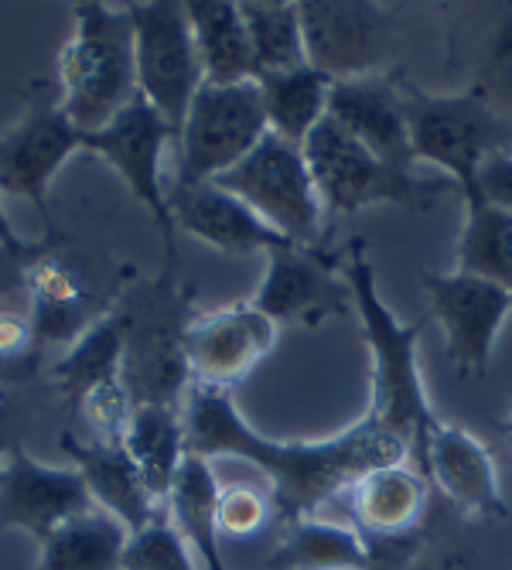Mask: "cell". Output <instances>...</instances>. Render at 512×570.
<instances>
[{"label":"cell","mask_w":512,"mask_h":570,"mask_svg":"<svg viewBox=\"0 0 512 570\" xmlns=\"http://www.w3.org/2000/svg\"><path fill=\"white\" fill-rule=\"evenodd\" d=\"M124 325V390L134 406H181L188 396V358H185V304L171 284L161 277L134 291L120 307Z\"/></svg>","instance_id":"cell-4"},{"label":"cell","mask_w":512,"mask_h":570,"mask_svg":"<svg viewBox=\"0 0 512 570\" xmlns=\"http://www.w3.org/2000/svg\"><path fill=\"white\" fill-rule=\"evenodd\" d=\"M168 209H171L175 229L209 243L229 256L274 253V249L294 246L256 216L246 202H239L216 181L168 185Z\"/></svg>","instance_id":"cell-18"},{"label":"cell","mask_w":512,"mask_h":570,"mask_svg":"<svg viewBox=\"0 0 512 570\" xmlns=\"http://www.w3.org/2000/svg\"><path fill=\"white\" fill-rule=\"evenodd\" d=\"M403 110L414 161H427L451 175L465 198L475 191L479 168L495 154H505L512 144V124L489 107L479 89L461 96H427L406 89Z\"/></svg>","instance_id":"cell-5"},{"label":"cell","mask_w":512,"mask_h":570,"mask_svg":"<svg viewBox=\"0 0 512 570\" xmlns=\"http://www.w3.org/2000/svg\"><path fill=\"white\" fill-rule=\"evenodd\" d=\"M124 448L134 458L137 472L144 475L154 499L165 505L178 464L188 454L181 406H154V403L134 406Z\"/></svg>","instance_id":"cell-27"},{"label":"cell","mask_w":512,"mask_h":570,"mask_svg":"<svg viewBox=\"0 0 512 570\" xmlns=\"http://www.w3.org/2000/svg\"><path fill=\"white\" fill-rule=\"evenodd\" d=\"M489 202L495 209H505L512 213V154H495L489 158L482 168H479V178H475V191L465 198V202Z\"/></svg>","instance_id":"cell-35"},{"label":"cell","mask_w":512,"mask_h":570,"mask_svg":"<svg viewBox=\"0 0 512 570\" xmlns=\"http://www.w3.org/2000/svg\"><path fill=\"white\" fill-rule=\"evenodd\" d=\"M219 479L213 461L188 451L175 472V482L165 499L168 523L188 543L201 570H226L223 560V533H219Z\"/></svg>","instance_id":"cell-23"},{"label":"cell","mask_w":512,"mask_h":570,"mask_svg":"<svg viewBox=\"0 0 512 570\" xmlns=\"http://www.w3.org/2000/svg\"><path fill=\"white\" fill-rule=\"evenodd\" d=\"M76 31L59 56L62 110L79 134L107 127L137 99L134 21L127 8L76 4Z\"/></svg>","instance_id":"cell-3"},{"label":"cell","mask_w":512,"mask_h":570,"mask_svg":"<svg viewBox=\"0 0 512 570\" xmlns=\"http://www.w3.org/2000/svg\"><path fill=\"white\" fill-rule=\"evenodd\" d=\"M0 246L4 249H14V253H31L38 243H24V239H18V233H14V226H11V219H8V213H4V202H0Z\"/></svg>","instance_id":"cell-38"},{"label":"cell","mask_w":512,"mask_h":570,"mask_svg":"<svg viewBox=\"0 0 512 570\" xmlns=\"http://www.w3.org/2000/svg\"><path fill=\"white\" fill-rule=\"evenodd\" d=\"M48 380L69 406H79L99 390L124 386V325L117 311L102 315L82 338H76L48 370Z\"/></svg>","instance_id":"cell-25"},{"label":"cell","mask_w":512,"mask_h":570,"mask_svg":"<svg viewBox=\"0 0 512 570\" xmlns=\"http://www.w3.org/2000/svg\"><path fill=\"white\" fill-rule=\"evenodd\" d=\"M0 383H8V386H11V383H14V380H11V373H8V370H4V366H0Z\"/></svg>","instance_id":"cell-39"},{"label":"cell","mask_w":512,"mask_h":570,"mask_svg":"<svg viewBox=\"0 0 512 570\" xmlns=\"http://www.w3.org/2000/svg\"><path fill=\"white\" fill-rule=\"evenodd\" d=\"M127 530L102 509H86L45 543L35 570H120Z\"/></svg>","instance_id":"cell-28"},{"label":"cell","mask_w":512,"mask_h":570,"mask_svg":"<svg viewBox=\"0 0 512 570\" xmlns=\"http://www.w3.org/2000/svg\"><path fill=\"white\" fill-rule=\"evenodd\" d=\"M249 304L274 325H318L352 311V291L345 277L332 274L328 261L315 253V246H284L267 253V274Z\"/></svg>","instance_id":"cell-17"},{"label":"cell","mask_w":512,"mask_h":570,"mask_svg":"<svg viewBox=\"0 0 512 570\" xmlns=\"http://www.w3.org/2000/svg\"><path fill=\"white\" fill-rule=\"evenodd\" d=\"M92 509L76 469H56L11 448L0 464V533H28L38 547L76 515Z\"/></svg>","instance_id":"cell-13"},{"label":"cell","mask_w":512,"mask_h":570,"mask_svg":"<svg viewBox=\"0 0 512 570\" xmlns=\"http://www.w3.org/2000/svg\"><path fill=\"white\" fill-rule=\"evenodd\" d=\"M21 297L31 311L41 348L45 345H72L102 318L96 311V297H92L89 284L79 277L76 264L66 253L51 249L48 243L24 267Z\"/></svg>","instance_id":"cell-19"},{"label":"cell","mask_w":512,"mask_h":570,"mask_svg":"<svg viewBox=\"0 0 512 570\" xmlns=\"http://www.w3.org/2000/svg\"><path fill=\"white\" fill-rule=\"evenodd\" d=\"M345 281L352 291V307L363 322L370 355H373V406L370 417L396 431L410 451L417 454L434 413L427 406L421 362H417V342L421 325L396 322L393 311L383 304L376 291V274L363 253V243H355L345 256Z\"/></svg>","instance_id":"cell-2"},{"label":"cell","mask_w":512,"mask_h":570,"mask_svg":"<svg viewBox=\"0 0 512 570\" xmlns=\"http://www.w3.org/2000/svg\"><path fill=\"white\" fill-rule=\"evenodd\" d=\"M277 342V325L253 304H233L198 315L185 328V358L195 386L229 393Z\"/></svg>","instance_id":"cell-14"},{"label":"cell","mask_w":512,"mask_h":570,"mask_svg":"<svg viewBox=\"0 0 512 570\" xmlns=\"http://www.w3.org/2000/svg\"><path fill=\"white\" fill-rule=\"evenodd\" d=\"M127 11L134 21L137 96L178 134L195 92L205 86L185 4L154 0V4H130Z\"/></svg>","instance_id":"cell-9"},{"label":"cell","mask_w":512,"mask_h":570,"mask_svg":"<svg viewBox=\"0 0 512 570\" xmlns=\"http://www.w3.org/2000/svg\"><path fill=\"white\" fill-rule=\"evenodd\" d=\"M328 117L390 168L410 171L417 165L414 150H410L403 92L393 89L383 76L332 82Z\"/></svg>","instance_id":"cell-20"},{"label":"cell","mask_w":512,"mask_h":570,"mask_svg":"<svg viewBox=\"0 0 512 570\" xmlns=\"http://www.w3.org/2000/svg\"><path fill=\"white\" fill-rule=\"evenodd\" d=\"M457 271L492 281L512 294V213L489 202H469L457 243Z\"/></svg>","instance_id":"cell-30"},{"label":"cell","mask_w":512,"mask_h":570,"mask_svg":"<svg viewBox=\"0 0 512 570\" xmlns=\"http://www.w3.org/2000/svg\"><path fill=\"white\" fill-rule=\"evenodd\" d=\"M14 424H18V403L8 383H0V458L14 448Z\"/></svg>","instance_id":"cell-37"},{"label":"cell","mask_w":512,"mask_h":570,"mask_svg":"<svg viewBox=\"0 0 512 570\" xmlns=\"http://www.w3.org/2000/svg\"><path fill=\"white\" fill-rule=\"evenodd\" d=\"M41 249H45V243H38L31 253H14V249L0 246V301L21 294V287H24V267H28L31 256H38Z\"/></svg>","instance_id":"cell-36"},{"label":"cell","mask_w":512,"mask_h":570,"mask_svg":"<svg viewBox=\"0 0 512 570\" xmlns=\"http://www.w3.org/2000/svg\"><path fill=\"white\" fill-rule=\"evenodd\" d=\"M307 171L315 178L322 209L363 213L373 205H406L434 191L414 171H400L380 161L355 137H348L332 117H325L301 144Z\"/></svg>","instance_id":"cell-8"},{"label":"cell","mask_w":512,"mask_h":570,"mask_svg":"<svg viewBox=\"0 0 512 570\" xmlns=\"http://www.w3.org/2000/svg\"><path fill=\"white\" fill-rule=\"evenodd\" d=\"M270 570H370V547L355 527L304 515L287 523L284 540L267 560Z\"/></svg>","instance_id":"cell-26"},{"label":"cell","mask_w":512,"mask_h":570,"mask_svg":"<svg viewBox=\"0 0 512 570\" xmlns=\"http://www.w3.org/2000/svg\"><path fill=\"white\" fill-rule=\"evenodd\" d=\"M509 154H512V144H509Z\"/></svg>","instance_id":"cell-40"},{"label":"cell","mask_w":512,"mask_h":570,"mask_svg":"<svg viewBox=\"0 0 512 570\" xmlns=\"http://www.w3.org/2000/svg\"><path fill=\"white\" fill-rule=\"evenodd\" d=\"M424 291L434 318L444 328L447 355L457 370L482 376L495 348V335L512 311V294L475 274H427Z\"/></svg>","instance_id":"cell-15"},{"label":"cell","mask_w":512,"mask_h":570,"mask_svg":"<svg viewBox=\"0 0 512 570\" xmlns=\"http://www.w3.org/2000/svg\"><path fill=\"white\" fill-rule=\"evenodd\" d=\"M185 14L195 35V51L205 82L229 86L256 79L253 48L239 4H229V0H188Z\"/></svg>","instance_id":"cell-24"},{"label":"cell","mask_w":512,"mask_h":570,"mask_svg":"<svg viewBox=\"0 0 512 570\" xmlns=\"http://www.w3.org/2000/svg\"><path fill=\"white\" fill-rule=\"evenodd\" d=\"M417 469L444 492V499H451L461 515H472V520H502L505 515L495 458L472 431L434 417L417 448Z\"/></svg>","instance_id":"cell-16"},{"label":"cell","mask_w":512,"mask_h":570,"mask_svg":"<svg viewBox=\"0 0 512 570\" xmlns=\"http://www.w3.org/2000/svg\"><path fill=\"white\" fill-rule=\"evenodd\" d=\"M427 492L431 485L417 464L414 469L410 464H393V469L370 472L345 492L352 527L363 533L370 553L410 540V533L424 520Z\"/></svg>","instance_id":"cell-21"},{"label":"cell","mask_w":512,"mask_h":570,"mask_svg":"<svg viewBox=\"0 0 512 570\" xmlns=\"http://www.w3.org/2000/svg\"><path fill=\"white\" fill-rule=\"evenodd\" d=\"M0 464H4V458H0Z\"/></svg>","instance_id":"cell-41"},{"label":"cell","mask_w":512,"mask_h":570,"mask_svg":"<svg viewBox=\"0 0 512 570\" xmlns=\"http://www.w3.org/2000/svg\"><path fill=\"white\" fill-rule=\"evenodd\" d=\"M270 134L260 82H205L175 134L178 168L171 185H205L236 168Z\"/></svg>","instance_id":"cell-6"},{"label":"cell","mask_w":512,"mask_h":570,"mask_svg":"<svg viewBox=\"0 0 512 570\" xmlns=\"http://www.w3.org/2000/svg\"><path fill=\"white\" fill-rule=\"evenodd\" d=\"M76 150H82V134L62 110L59 86H38L24 117L0 134V195L28 198L45 219V229L56 233L48 188Z\"/></svg>","instance_id":"cell-10"},{"label":"cell","mask_w":512,"mask_h":570,"mask_svg":"<svg viewBox=\"0 0 512 570\" xmlns=\"http://www.w3.org/2000/svg\"><path fill=\"white\" fill-rule=\"evenodd\" d=\"M256 82H260L270 134L291 144H304L307 134L328 117L332 79L312 66H301L294 72H277V76H260Z\"/></svg>","instance_id":"cell-29"},{"label":"cell","mask_w":512,"mask_h":570,"mask_svg":"<svg viewBox=\"0 0 512 570\" xmlns=\"http://www.w3.org/2000/svg\"><path fill=\"white\" fill-rule=\"evenodd\" d=\"M171 140H175L171 124L140 96L107 127L82 134V150H92L107 165H114V171L127 181V188L144 202L150 219L158 223L168 261L175 256V233H178L168 209V185H165V150Z\"/></svg>","instance_id":"cell-11"},{"label":"cell","mask_w":512,"mask_h":570,"mask_svg":"<svg viewBox=\"0 0 512 570\" xmlns=\"http://www.w3.org/2000/svg\"><path fill=\"white\" fill-rule=\"evenodd\" d=\"M120 570H201L188 543L168 523V515H158L150 527L127 537Z\"/></svg>","instance_id":"cell-32"},{"label":"cell","mask_w":512,"mask_h":570,"mask_svg":"<svg viewBox=\"0 0 512 570\" xmlns=\"http://www.w3.org/2000/svg\"><path fill=\"white\" fill-rule=\"evenodd\" d=\"M307 66L332 82L380 76L393 56V18L376 4L307 0L297 4Z\"/></svg>","instance_id":"cell-12"},{"label":"cell","mask_w":512,"mask_h":570,"mask_svg":"<svg viewBox=\"0 0 512 570\" xmlns=\"http://www.w3.org/2000/svg\"><path fill=\"white\" fill-rule=\"evenodd\" d=\"M181 417L188 451L209 461L239 458L270 482L280 523L318 515L325 502L348 492L363 475L410 461V444L370 413L325 441H270L243 421L229 393L195 386L181 403Z\"/></svg>","instance_id":"cell-1"},{"label":"cell","mask_w":512,"mask_h":570,"mask_svg":"<svg viewBox=\"0 0 512 570\" xmlns=\"http://www.w3.org/2000/svg\"><path fill=\"white\" fill-rule=\"evenodd\" d=\"M62 451L72 458L92 505L114 515L127 533H137L150 527L158 515H165V505L154 499V492L147 489L144 475L137 472V464L124 444H102V441L86 444L66 431Z\"/></svg>","instance_id":"cell-22"},{"label":"cell","mask_w":512,"mask_h":570,"mask_svg":"<svg viewBox=\"0 0 512 570\" xmlns=\"http://www.w3.org/2000/svg\"><path fill=\"white\" fill-rule=\"evenodd\" d=\"M475 89L502 120L512 124V11L502 18V24L495 31L492 51H489L482 79Z\"/></svg>","instance_id":"cell-34"},{"label":"cell","mask_w":512,"mask_h":570,"mask_svg":"<svg viewBox=\"0 0 512 570\" xmlns=\"http://www.w3.org/2000/svg\"><path fill=\"white\" fill-rule=\"evenodd\" d=\"M239 11L253 48L256 79L307 66L297 4H239Z\"/></svg>","instance_id":"cell-31"},{"label":"cell","mask_w":512,"mask_h":570,"mask_svg":"<svg viewBox=\"0 0 512 570\" xmlns=\"http://www.w3.org/2000/svg\"><path fill=\"white\" fill-rule=\"evenodd\" d=\"M270 489H256L249 482H229L219 489V533L223 537H256L274 520Z\"/></svg>","instance_id":"cell-33"},{"label":"cell","mask_w":512,"mask_h":570,"mask_svg":"<svg viewBox=\"0 0 512 570\" xmlns=\"http://www.w3.org/2000/svg\"><path fill=\"white\" fill-rule=\"evenodd\" d=\"M219 188L246 202L270 229L294 246H315L322 236V198L307 171L301 144L267 134L246 158L216 178Z\"/></svg>","instance_id":"cell-7"}]
</instances>
